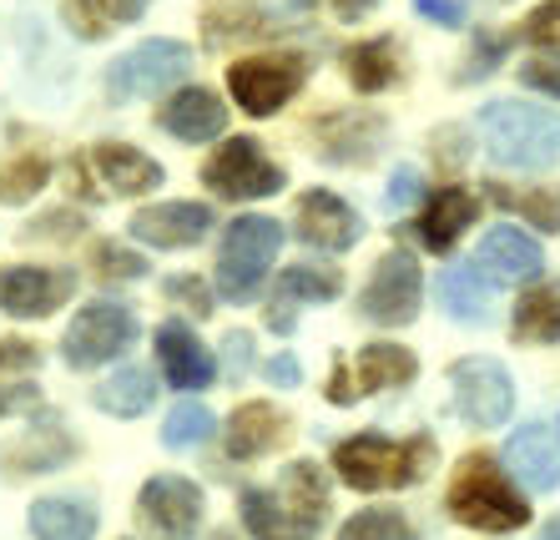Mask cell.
Here are the masks:
<instances>
[{
    "label": "cell",
    "mask_w": 560,
    "mask_h": 540,
    "mask_svg": "<svg viewBox=\"0 0 560 540\" xmlns=\"http://www.w3.org/2000/svg\"><path fill=\"white\" fill-rule=\"evenodd\" d=\"M485 152L500 167L546 172L560 162V111L530 102H485L480 106Z\"/></svg>",
    "instance_id": "1"
},
{
    "label": "cell",
    "mask_w": 560,
    "mask_h": 540,
    "mask_svg": "<svg viewBox=\"0 0 560 540\" xmlns=\"http://www.w3.org/2000/svg\"><path fill=\"white\" fill-rule=\"evenodd\" d=\"M450 515L469 530H490V536H510V530L530 526V505L510 474L500 470L490 455H465L450 480Z\"/></svg>",
    "instance_id": "2"
},
{
    "label": "cell",
    "mask_w": 560,
    "mask_h": 540,
    "mask_svg": "<svg viewBox=\"0 0 560 540\" xmlns=\"http://www.w3.org/2000/svg\"><path fill=\"white\" fill-rule=\"evenodd\" d=\"M434 465V439H384V435H353L334 449V470L353 490H405L424 480Z\"/></svg>",
    "instance_id": "3"
},
{
    "label": "cell",
    "mask_w": 560,
    "mask_h": 540,
    "mask_svg": "<svg viewBox=\"0 0 560 540\" xmlns=\"http://www.w3.org/2000/svg\"><path fill=\"white\" fill-rule=\"evenodd\" d=\"M283 248V227L273 218H237L222 237V253H218V289L222 298H233V304H248L253 293H258L262 273L268 263L278 258Z\"/></svg>",
    "instance_id": "4"
},
{
    "label": "cell",
    "mask_w": 560,
    "mask_h": 540,
    "mask_svg": "<svg viewBox=\"0 0 560 540\" xmlns=\"http://www.w3.org/2000/svg\"><path fill=\"white\" fill-rule=\"evenodd\" d=\"M450 389H455V409L480 430H500L515 414V384H510L505 364L485 354H469L450 369Z\"/></svg>",
    "instance_id": "5"
},
{
    "label": "cell",
    "mask_w": 560,
    "mask_h": 540,
    "mask_svg": "<svg viewBox=\"0 0 560 540\" xmlns=\"http://www.w3.org/2000/svg\"><path fill=\"white\" fill-rule=\"evenodd\" d=\"M303 81H308L303 56H253V61L228 67V86L248 117H273L278 106H288L303 92Z\"/></svg>",
    "instance_id": "6"
},
{
    "label": "cell",
    "mask_w": 560,
    "mask_h": 540,
    "mask_svg": "<svg viewBox=\"0 0 560 540\" xmlns=\"http://www.w3.org/2000/svg\"><path fill=\"white\" fill-rule=\"evenodd\" d=\"M419 293H424V278H419L415 253L389 248L374 263L369 289L359 293V314L369 324H378V329H399V324H409L419 314Z\"/></svg>",
    "instance_id": "7"
},
{
    "label": "cell",
    "mask_w": 560,
    "mask_h": 540,
    "mask_svg": "<svg viewBox=\"0 0 560 540\" xmlns=\"http://www.w3.org/2000/svg\"><path fill=\"white\" fill-rule=\"evenodd\" d=\"M187 67H192V51L183 40H142L137 51H127L106 71V96L112 102H142V96H156L172 81H183Z\"/></svg>",
    "instance_id": "8"
},
{
    "label": "cell",
    "mask_w": 560,
    "mask_h": 540,
    "mask_svg": "<svg viewBox=\"0 0 560 540\" xmlns=\"http://www.w3.org/2000/svg\"><path fill=\"white\" fill-rule=\"evenodd\" d=\"M137 339V314L127 304H86L61 339V354L71 369H96L106 359H117Z\"/></svg>",
    "instance_id": "9"
},
{
    "label": "cell",
    "mask_w": 560,
    "mask_h": 540,
    "mask_svg": "<svg viewBox=\"0 0 560 540\" xmlns=\"http://www.w3.org/2000/svg\"><path fill=\"white\" fill-rule=\"evenodd\" d=\"M202 183L222 198H273L283 187V167L268 162V152L253 137H237V142L212 152V162L202 167Z\"/></svg>",
    "instance_id": "10"
},
{
    "label": "cell",
    "mask_w": 560,
    "mask_h": 540,
    "mask_svg": "<svg viewBox=\"0 0 560 540\" xmlns=\"http://www.w3.org/2000/svg\"><path fill=\"white\" fill-rule=\"evenodd\" d=\"M77 293V273L66 268H0V314L11 318H46Z\"/></svg>",
    "instance_id": "11"
},
{
    "label": "cell",
    "mask_w": 560,
    "mask_h": 540,
    "mask_svg": "<svg viewBox=\"0 0 560 540\" xmlns=\"http://www.w3.org/2000/svg\"><path fill=\"white\" fill-rule=\"evenodd\" d=\"M137 510H142V520L156 536L192 540L197 526H202V490L192 480H183V474H156L137 495Z\"/></svg>",
    "instance_id": "12"
},
{
    "label": "cell",
    "mask_w": 560,
    "mask_h": 540,
    "mask_svg": "<svg viewBox=\"0 0 560 540\" xmlns=\"http://www.w3.org/2000/svg\"><path fill=\"white\" fill-rule=\"evenodd\" d=\"M313 142L339 167H369L378 157V146H384V117H374V111H328L313 127Z\"/></svg>",
    "instance_id": "13"
},
{
    "label": "cell",
    "mask_w": 560,
    "mask_h": 540,
    "mask_svg": "<svg viewBox=\"0 0 560 540\" xmlns=\"http://www.w3.org/2000/svg\"><path fill=\"white\" fill-rule=\"evenodd\" d=\"M505 465L525 490L550 495V490H560V435L540 420L521 424V430L505 439Z\"/></svg>",
    "instance_id": "14"
},
{
    "label": "cell",
    "mask_w": 560,
    "mask_h": 540,
    "mask_svg": "<svg viewBox=\"0 0 560 540\" xmlns=\"http://www.w3.org/2000/svg\"><path fill=\"white\" fill-rule=\"evenodd\" d=\"M293 227H299V237L308 248H324V253H343L364 237L359 212H353L343 198H334V192H303Z\"/></svg>",
    "instance_id": "15"
},
{
    "label": "cell",
    "mask_w": 560,
    "mask_h": 540,
    "mask_svg": "<svg viewBox=\"0 0 560 540\" xmlns=\"http://www.w3.org/2000/svg\"><path fill=\"white\" fill-rule=\"evenodd\" d=\"M475 268L490 273L495 283H535L540 268H546V253H540V243L525 237L521 227H490V233L480 237Z\"/></svg>",
    "instance_id": "16"
},
{
    "label": "cell",
    "mask_w": 560,
    "mask_h": 540,
    "mask_svg": "<svg viewBox=\"0 0 560 540\" xmlns=\"http://www.w3.org/2000/svg\"><path fill=\"white\" fill-rule=\"evenodd\" d=\"M212 227V208L202 202H156L131 218V237H142L152 248H192Z\"/></svg>",
    "instance_id": "17"
},
{
    "label": "cell",
    "mask_w": 560,
    "mask_h": 540,
    "mask_svg": "<svg viewBox=\"0 0 560 540\" xmlns=\"http://www.w3.org/2000/svg\"><path fill=\"white\" fill-rule=\"evenodd\" d=\"M77 167L96 172L102 192H117V198H137V192H147V187H162V167L127 142H96L92 157L77 162Z\"/></svg>",
    "instance_id": "18"
},
{
    "label": "cell",
    "mask_w": 560,
    "mask_h": 540,
    "mask_svg": "<svg viewBox=\"0 0 560 540\" xmlns=\"http://www.w3.org/2000/svg\"><path fill=\"white\" fill-rule=\"evenodd\" d=\"M339 293H343L339 268H313V263L283 268V273H278V289H273V304H268V329L288 333L293 329V304H328V298H339Z\"/></svg>",
    "instance_id": "19"
},
{
    "label": "cell",
    "mask_w": 560,
    "mask_h": 540,
    "mask_svg": "<svg viewBox=\"0 0 560 540\" xmlns=\"http://www.w3.org/2000/svg\"><path fill=\"white\" fill-rule=\"evenodd\" d=\"M156 364H162L172 389H208L212 374H218L212 349H202L187 324H162L156 329Z\"/></svg>",
    "instance_id": "20"
},
{
    "label": "cell",
    "mask_w": 560,
    "mask_h": 540,
    "mask_svg": "<svg viewBox=\"0 0 560 540\" xmlns=\"http://www.w3.org/2000/svg\"><path fill=\"white\" fill-rule=\"evenodd\" d=\"M156 121H162L177 142H212V137L228 127V106H222L218 92H208V86H187V92H177L156 111Z\"/></svg>",
    "instance_id": "21"
},
{
    "label": "cell",
    "mask_w": 560,
    "mask_h": 540,
    "mask_svg": "<svg viewBox=\"0 0 560 540\" xmlns=\"http://www.w3.org/2000/svg\"><path fill=\"white\" fill-rule=\"evenodd\" d=\"M475 212H480V198H475L469 187H440L430 198V208H424V218L415 223L419 243L434 253H450L459 243V233L475 223Z\"/></svg>",
    "instance_id": "22"
},
{
    "label": "cell",
    "mask_w": 560,
    "mask_h": 540,
    "mask_svg": "<svg viewBox=\"0 0 560 540\" xmlns=\"http://www.w3.org/2000/svg\"><path fill=\"white\" fill-rule=\"evenodd\" d=\"M288 435V414L273 409L268 399H253L228 420V455L233 460H258L268 449H278Z\"/></svg>",
    "instance_id": "23"
},
{
    "label": "cell",
    "mask_w": 560,
    "mask_h": 540,
    "mask_svg": "<svg viewBox=\"0 0 560 540\" xmlns=\"http://www.w3.org/2000/svg\"><path fill=\"white\" fill-rule=\"evenodd\" d=\"M71 455H77L71 435L61 430V420H56V414H46L36 430H26V435L15 439L0 460L11 465V474H46V470H61Z\"/></svg>",
    "instance_id": "24"
},
{
    "label": "cell",
    "mask_w": 560,
    "mask_h": 540,
    "mask_svg": "<svg viewBox=\"0 0 560 540\" xmlns=\"http://www.w3.org/2000/svg\"><path fill=\"white\" fill-rule=\"evenodd\" d=\"M40 369V349L26 339H0V420L15 409H31L40 399V389L31 384V374Z\"/></svg>",
    "instance_id": "25"
},
{
    "label": "cell",
    "mask_w": 560,
    "mask_h": 540,
    "mask_svg": "<svg viewBox=\"0 0 560 540\" xmlns=\"http://www.w3.org/2000/svg\"><path fill=\"white\" fill-rule=\"evenodd\" d=\"M147 15V0H66L61 5V21L71 36L81 40H102L112 31L131 26Z\"/></svg>",
    "instance_id": "26"
},
{
    "label": "cell",
    "mask_w": 560,
    "mask_h": 540,
    "mask_svg": "<svg viewBox=\"0 0 560 540\" xmlns=\"http://www.w3.org/2000/svg\"><path fill=\"white\" fill-rule=\"evenodd\" d=\"M419 364L409 349L399 343H369L359 364H353V395H378V389H399V384H415Z\"/></svg>",
    "instance_id": "27"
},
{
    "label": "cell",
    "mask_w": 560,
    "mask_h": 540,
    "mask_svg": "<svg viewBox=\"0 0 560 540\" xmlns=\"http://www.w3.org/2000/svg\"><path fill=\"white\" fill-rule=\"evenodd\" d=\"M440 308L455 324H490V283L480 278L475 263H459V268H444L440 273Z\"/></svg>",
    "instance_id": "28"
},
{
    "label": "cell",
    "mask_w": 560,
    "mask_h": 540,
    "mask_svg": "<svg viewBox=\"0 0 560 540\" xmlns=\"http://www.w3.org/2000/svg\"><path fill=\"white\" fill-rule=\"evenodd\" d=\"M510 333L515 343H560V283H535L530 293H521Z\"/></svg>",
    "instance_id": "29"
},
{
    "label": "cell",
    "mask_w": 560,
    "mask_h": 540,
    "mask_svg": "<svg viewBox=\"0 0 560 540\" xmlns=\"http://www.w3.org/2000/svg\"><path fill=\"white\" fill-rule=\"evenodd\" d=\"M31 536L36 540H92L96 510L86 501H66V495L36 501L31 505Z\"/></svg>",
    "instance_id": "30"
},
{
    "label": "cell",
    "mask_w": 560,
    "mask_h": 540,
    "mask_svg": "<svg viewBox=\"0 0 560 540\" xmlns=\"http://www.w3.org/2000/svg\"><path fill=\"white\" fill-rule=\"evenodd\" d=\"M243 526L253 530V540H318L308 526L293 520V510L278 501V490H248L243 495Z\"/></svg>",
    "instance_id": "31"
},
{
    "label": "cell",
    "mask_w": 560,
    "mask_h": 540,
    "mask_svg": "<svg viewBox=\"0 0 560 540\" xmlns=\"http://www.w3.org/2000/svg\"><path fill=\"white\" fill-rule=\"evenodd\" d=\"M343 67H349V81L359 92H389L394 81H399V51H394L389 36L359 40V46L343 51Z\"/></svg>",
    "instance_id": "32"
},
{
    "label": "cell",
    "mask_w": 560,
    "mask_h": 540,
    "mask_svg": "<svg viewBox=\"0 0 560 540\" xmlns=\"http://www.w3.org/2000/svg\"><path fill=\"white\" fill-rule=\"evenodd\" d=\"M96 409L102 414H117V420H137V414H147L156 399V384L147 369H117L106 384H96Z\"/></svg>",
    "instance_id": "33"
},
{
    "label": "cell",
    "mask_w": 560,
    "mask_h": 540,
    "mask_svg": "<svg viewBox=\"0 0 560 540\" xmlns=\"http://www.w3.org/2000/svg\"><path fill=\"white\" fill-rule=\"evenodd\" d=\"M490 187V198L500 202L505 212H521L530 227H540V233H560V192L556 187H505V183H485Z\"/></svg>",
    "instance_id": "34"
},
{
    "label": "cell",
    "mask_w": 560,
    "mask_h": 540,
    "mask_svg": "<svg viewBox=\"0 0 560 540\" xmlns=\"http://www.w3.org/2000/svg\"><path fill=\"white\" fill-rule=\"evenodd\" d=\"M273 31V15L237 0V5H212L208 11V40L212 46H228V40H253V36H268Z\"/></svg>",
    "instance_id": "35"
},
{
    "label": "cell",
    "mask_w": 560,
    "mask_h": 540,
    "mask_svg": "<svg viewBox=\"0 0 560 540\" xmlns=\"http://www.w3.org/2000/svg\"><path fill=\"white\" fill-rule=\"evenodd\" d=\"M46 177H51V162L40 157V152H21V157L0 162V202L21 208V202H31L46 187Z\"/></svg>",
    "instance_id": "36"
},
{
    "label": "cell",
    "mask_w": 560,
    "mask_h": 540,
    "mask_svg": "<svg viewBox=\"0 0 560 540\" xmlns=\"http://www.w3.org/2000/svg\"><path fill=\"white\" fill-rule=\"evenodd\" d=\"M212 430H218V420H212L208 404H197V399H183V404L167 414V424H162V445L167 449H197L208 445Z\"/></svg>",
    "instance_id": "37"
},
{
    "label": "cell",
    "mask_w": 560,
    "mask_h": 540,
    "mask_svg": "<svg viewBox=\"0 0 560 540\" xmlns=\"http://www.w3.org/2000/svg\"><path fill=\"white\" fill-rule=\"evenodd\" d=\"M339 540H415V526L399 510H359L343 520Z\"/></svg>",
    "instance_id": "38"
},
{
    "label": "cell",
    "mask_w": 560,
    "mask_h": 540,
    "mask_svg": "<svg viewBox=\"0 0 560 540\" xmlns=\"http://www.w3.org/2000/svg\"><path fill=\"white\" fill-rule=\"evenodd\" d=\"M92 263H96V278H102V283H131V278L147 273V258H142V253L121 248V243H102Z\"/></svg>",
    "instance_id": "39"
},
{
    "label": "cell",
    "mask_w": 560,
    "mask_h": 540,
    "mask_svg": "<svg viewBox=\"0 0 560 540\" xmlns=\"http://www.w3.org/2000/svg\"><path fill=\"white\" fill-rule=\"evenodd\" d=\"M525 40L540 46V51H550V56H560V0L535 5L530 21H525Z\"/></svg>",
    "instance_id": "40"
},
{
    "label": "cell",
    "mask_w": 560,
    "mask_h": 540,
    "mask_svg": "<svg viewBox=\"0 0 560 540\" xmlns=\"http://www.w3.org/2000/svg\"><path fill=\"white\" fill-rule=\"evenodd\" d=\"M510 40L515 36H490V31H480V40L469 46V67L459 71V81H475V77H490L495 71V61L510 51Z\"/></svg>",
    "instance_id": "41"
},
{
    "label": "cell",
    "mask_w": 560,
    "mask_h": 540,
    "mask_svg": "<svg viewBox=\"0 0 560 540\" xmlns=\"http://www.w3.org/2000/svg\"><path fill=\"white\" fill-rule=\"evenodd\" d=\"M167 298L187 304L197 318H208V314H212V298H208V289H202L197 278H167Z\"/></svg>",
    "instance_id": "42"
},
{
    "label": "cell",
    "mask_w": 560,
    "mask_h": 540,
    "mask_svg": "<svg viewBox=\"0 0 560 540\" xmlns=\"http://www.w3.org/2000/svg\"><path fill=\"white\" fill-rule=\"evenodd\" d=\"M415 198H419V172L415 167H399L389 177V192H384V202H389V212H405Z\"/></svg>",
    "instance_id": "43"
},
{
    "label": "cell",
    "mask_w": 560,
    "mask_h": 540,
    "mask_svg": "<svg viewBox=\"0 0 560 540\" xmlns=\"http://www.w3.org/2000/svg\"><path fill=\"white\" fill-rule=\"evenodd\" d=\"M222 354H228V374H248V364H253V333L233 329L228 339H222Z\"/></svg>",
    "instance_id": "44"
},
{
    "label": "cell",
    "mask_w": 560,
    "mask_h": 540,
    "mask_svg": "<svg viewBox=\"0 0 560 540\" xmlns=\"http://www.w3.org/2000/svg\"><path fill=\"white\" fill-rule=\"evenodd\" d=\"M521 81H525V86H535V92L560 96V67H546V61H530V67H521Z\"/></svg>",
    "instance_id": "45"
},
{
    "label": "cell",
    "mask_w": 560,
    "mask_h": 540,
    "mask_svg": "<svg viewBox=\"0 0 560 540\" xmlns=\"http://www.w3.org/2000/svg\"><path fill=\"white\" fill-rule=\"evenodd\" d=\"M419 11L440 26H465V5H455V0H419Z\"/></svg>",
    "instance_id": "46"
},
{
    "label": "cell",
    "mask_w": 560,
    "mask_h": 540,
    "mask_svg": "<svg viewBox=\"0 0 560 540\" xmlns=\"http://www.w3.org/2000/svg\"><path fill=\"white\" fill-rule=\"evenodd\" d=\"M268 379H273V384H288V389H293V384H299V359H293V354H278L273 364H268Z\"/></svg>",
    "instance_id": "47"
},
{
    "label": "cell",
    "mask_w": 560,
    "mask_h": 540,
    "mask_svg": "<svg viewBox=\"0 0 560 540\" xmlns=\"http://www.w3.org/2000/svg\"><path fill=\"white\" fill-rule=\"evenodd\" d=\"M334 11H339V21H359V15L374 11V0H328Z\"/></svg>",
    "instance_id": "48"
},
{
    "label": "cell",
    "mask_w": 560,
    "mask_h": 540,
    "mask_svg": "<svg viewBox=\"0 0 560 540\" xmlns=\"http://www.w3.org/2000/svg\"><path fill=\"white\" fill-rule=\"evenodd\" d=\"M71 218H66V212H56V218H46V223H40V237H71Z\"/></svg>",
    "instance_id": "49"
},
{
    "label": "cell",
    "mask_w": 560,
    "mask_h": 540,
    "mask_svg": "<svg viewBox=\"0 0 560 540\" xmlns=\"http://www.w3.org/2000/svg\"><path fill=\"white\" fill-rule=\"evenodd\" d=\"M540 540H560V520H550V526H546V536H540Z\"/></svg>",
    "instance_id": "50"
},
{
    "label": "cell",
    "mask_w": 560,
    "mask_h": 540,
    "mask_svg": "<svg viewBox=\"0 0 560 540\" xmlns=\"http://www.w3.org/2000/svg\"><path fill=\"white\" fill-rule=\"evenodd\" d=\"M212 540H237V536H233V530H218V536H212Z\"/></svg>",
    "instance_id": "51"
},
{
    "label": "cell",
    "mask_w": 560,
    "mask_h": 540,
    "mask_svg": "<svg viewBox=\"0 0 560 540\" xmlns=\"http://www.w3.org/2000/svg\"><path fill=\"white\" fill-rule=\"evenodd\" d=\"M490 5H510V0H490Z\"/></svg>",
    "instance_id": "52"
}]
</instances>
